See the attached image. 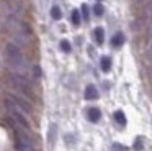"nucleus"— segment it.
Here are the masks:
<instances>
[{"instance_id":"1","label":"nucleus","mask_w":152,"mask_h":151,"mask_svg":"<svg viewBox=\"0 0 152 151\" xmlns=\"http://www.w3.org/2000/svg\"><path fill=\"white\" fill-rule=\"evenodd\" d=\"M5 59H7V64L10 67L12 74H13V79L23 82L30 87L31 84V71L30 66H28V61L25 58V54L21 53L20 46H17L15 43H8L5 46Z\"/></svg>"},{"instance_id":"2","label":"nucleus","mask_w":152,"mask_h":151,"mask_svg":"<svg viewBox=\"0 0 152 151\" xmlns=\"http://www.w3.org/2000/svg\"><path fill=\"white\" fill-rule=\"evenodd\" d=\"M4 26L12 36V43H15L17 46H25L30 41V30L28 26L21 21L20 18L15 16H4Z\"/></svg>"},{"instance_id":"3","label":"nucleus","mask_w":152,"mask_h":151,"mask_svg":"<svg viewBox=\"0 0 152 151\" xmlns=\"http://www.w3.org/2000/svg\"><path fill=\"white\" fill-rule=\"evenodd\" d=\"M5 105H7V110L8 113L12 115V118H13V121L18 125V127H21L23 130L30 131L31 130V125H30V120H28V117L25 115V110L21 107H18L17 104H15L12 98H7L5 100Z\"/></svg>"},{"instance_id":"4","label":"nucleus","mask_w":152,"mask_h":151,"mask_svg":"<svg viewBox=\"0 0 152 151\" xmlns=\"http://www.w3.org/2000/svg\"><path fill=\"white\" fill-rule=\"evenodd\" d=\"M0 8L4 10L5 15L8 16H15V18H23V8H21V3H17V2H12V0H4L0 3Z\"/></svg>"},{"instance_id":"5","label":"nucleus","mask_w":152,"mask_h":151,"mask_svg":"<svg viewBox=\"0 0 152 151\" xmlns=\"http://www.w3.org/2000/svg\"><path fill=\"white\" fill-rule=\"evenodd\" d=\"M87 118H88L90 121H93V123H96V121L102 118V112H100L96 107H92V108L87 110Z\"/></svg>"},{"instance_id":"6","label":"nucleus","mask_w":152,"mask_h":151,"mask_svg":"<svg viewBox=\"0 0 152 151\" xmlns=\"http://www.w3.org/2000/svg\"><path fill=\"white\" fill-rule=\"evenodd\" d=\"M85 98L87 100H95V98H98V90H96V87L93 84L85 87Z\"/></svg>"},{"instance_id":"7","label":"nucleus","mask_w":152,"mask_h":151,"mask_svg":"<svg viewBox=\"0 0 152 151\" xmlns=\"http://www.w3.org/2000/svg\"><path fill=\"white\" fill-rule=\"evenodd\" d=\"M123 43H124V35H123V33H116L111 38V44L115 46V48H119Z\"/></svg>"},{"instance_id":"8","label":"nucleus","mask_w":152,"mask_h":151,"mask_svg":"<svg viewBox=\"0 0 152 151\" xmlns=\"http://www.w3.org/2000/svg\"><path fill=\"white\" fill-rule=\"evenodd\" d=\"M100 64H102V71L108 72L110 69H111V59H110L108 56H103L102 61H100Z\"/></svg>"},{"instance_id":"9","label":"nucleus","mask_w":152,"mask_h":151,"mask_svg":"<svg viewBox=\"0 0 152 151\" xmlns=\"http://www.w3.org/2000/svg\"><path fill=\"white\" fill-rule=\"evenodd\" d=\"M95 39L98 44H103V39H105V31H103V28H95Z\"/></svg>"},{"instance_id":"10","label":"nucleus","mask_w":152,"mask_h":151,"mask_svg":"<svg viewBox=\"0 0 152 151\" xmlns=\"http://www.w3.org/2000/svg\"><path fill=\"white\" fill-rule=\"evenodd\" d=\"M115 120L118 121L121 127H124V125H126V115L123 113L121 110H116V112H115Z\"/></svg>"},{"instance_id":"11","label":"nucleus","mask_w":152,"mask_h":151,"mask_svg":"<svg viewBox=\"0 0 152 151\" xmlns=\"http://www.w3.org/2000/svg\"><path fill=\"white\" fill-rule=\"evenodd\" d=\"M56 131H57V127H56V123H53L49 127V143L51 144H54V141H56Z\"/></svg>"},{"instance_id":"12","label":"nucleus","mask_w":152,"mask_h":151,"mask_svg":"<svg viewBox=\"0 0 152 151\" xmlns=\"http://www.w3.org/2000/svg\"><path fill=\"white\" fill-rule=\"evenodd\" d=\"M51 16H53L54 20H61V16H62V12H61V8L57 5H54L53 8H51Z\"/></svg>"},{"instance_id":"13","label":"nucleus","mask_w":152,"mask_h":151,"mask_svg":"<svg viewBox=\"0 0 152 151\" xmlns=\"http://www.w3.org/2000/svg\"><path fill=\"white\" fill-rule=\"evenodd\" d=\"M70 18H72V23L75 26L80 25V20H82V18H80V12H79V10H72V16H70Z\"/></svg>"},{"instance_id":"14","label":"nucleus","mask_w":152,"mask_h":151,"mask_svg":"<svg viewBox=\"0 0 152 151\" xmlns=\"http://www.w3.org/2000/svg\"><path fill=\"white\" fill-rule=\"evenodd\" d=\"M103 12H105V10H103V5H102V3H96V5L93 7V13H95L96 16H102Z\"/></svg>"},{"instance_id":"15","label":"nucleus","mask_w":152,"mask_h":151,"mask_svg":"<svg viewBox=\"0 0 152 151\" xmlns=\"http://www.w3.org/2000/svg\"><path fill=\"white\" fill-rule=\"evenodd\" d=\"M61 49H62L64 53H70V43L67 41V39H62V41H61Z\"/></svg>"},{"instance_id":"16","label":"nucleus","mask_w":152,"mask_h":151,"mask_svg":"<svg viewBox=\"0 0 152 151\" xmlns=\"http://www.w3.org/2000/svg\"><path fill=\"white\" fill-rule=\"evenodd\" d=\"M82 15H83V20H88V7L87 5H82Z\"/></svg>"},{"instance_id":"17","label":"nucleus","mask_w":152,"mask_h":151,"mask_svg":"<svg viewBox=\"0 0 152 151\" xmlns=\"http://www.w3.org/2000/svg\"><path fill=\"white\" fill-rule=\"evenodd\" d=\"M147 53H149V58L152 59V39H149V44H147Z\"/></svg>"},{"instance_id":"18","label":"nucleus","mask_w":152,"mask_h":151,"mask_svg":"<svg viewBox=\"0 0 152 151\" xmlns=\"http://www.w3.org/2000/svg\"><path fill=\"white\" fill-rule=\"evenodd\" d=\"M113 148H115V151H126V148L121 146V144H115Z\"/></svg>"},{"instance_id":"19","label":"nucleus","mask_w":152,"mask_h":151,"mask_svg":"<svg viewBox=\"0 0 152 151\" xmlns=\"http://www.w3.org/2000/svg\"><path fill=\"white\" fill-rule=\"evenodd\" d=\"M34 76H38V77L41 76V69L38 67V66H34Z\"/></svg>"},{"instance_id":"20","label":"nucleus","mask_w":152,"mask_h":151,"mask_svg":"<svg viewBox=\"0 0 152 151\" xmlns=\"http://www.w3.org/2000/svg\"><path fill=\"white\" fill-rule=\"evenodd\" d=\"M12 2H17V3H21L23 0H12Z\"/></svg>"},{"instance_id":"21","label":"nucleus","mask_w":152,"mask_h":151,"mask_svg":"<svg viewBox=\"0 0 152 151\" xmlns=\"http://www.w3.org/2000/svg\"><path fill=\"white\" fill-rule=\"evenodd\" d=\"M136 2H147V0H136Z\"/></svg>"},{"instance_id":"22","label":"nucleus","mask_w":152,"mask_h":151,"mask_svg":"<svg viewBox=\"0 0 152 151\" xmlns=\"http://www.w3.org/2000/svg\"><path fill=\"white\" fill-rule=\"evenodd\" d=\"M149 74H151V77H152V67H151V71H149Z\"/></svg>"}]
</instances>
